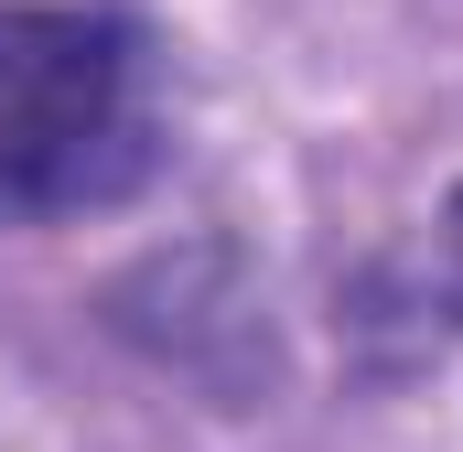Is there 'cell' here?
I'll return each instance as SVG.
<instances>
[{"label": "cell", "instance_id": "cell-1", "mask_svg": "<svg viewBox=\"0 0 463 452\" xmlns=\"http://www.w3.org/2000/svg\"><path fill=\"white\" fill-rule=\"evenodd\" d=\"M162 173L151 43L87 0H0V237L98 216Z\"/></svg>", "mask_w": 463, "mask_h": 452}, {"label": "cell", "instance_id": "cell-2", "mask_svg": "<svg viewBox=\"0 0 463 452\" xmlns=\"http://www.w3.org/2000/svg\"><path fill=\"white\" fill-rule=\"evenodd\" d=\"M345 334L366 344V355H431V344L463 334V184L431 205V226H410L366 280H355L345 302Z\"/></svg>", "mask_w": 463, "mask_h": 452}]
</instances>
